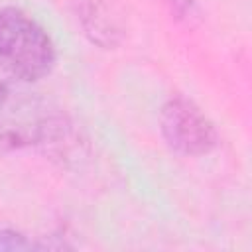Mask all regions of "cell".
Returning <instances> with one entry per match:
<instances>
[{
  "label": "cell",
  "instance_id": "obj_1",
  "mask_svg": "<svg viewBox=\"0 0 252 252\" xmlns=\"http://www.w3.org/2000/svg\"><path fill=\"white\" fill-rule=\"evenodd\" d=\"M59 130L57 112L26 81H0V152L35 146Z\"/></svg>",
  "mask_w": 252,
  "mask_h": 252
},
{
  "label": "cell",
  "instance_id": "obj_6",
  "mask_svg": "<svg viewBox=\"0 0 252 252\" xmlns=\"http://www.w3.org/2000/svg\"><path fill=\"white\" fill-rule=\"evenodd\" d=\"M177 18H191L195 14V0H163Z\"/></svg>",
  "mask_w": 252,
  "mask_h": 252
},
{
  "label": "cell",
  "instance_id": "obj_5",
  "mask_svg": "<svg viewBox=\"0 0 252 252\" xmlns=\"http://www.w3.org/2000/svg\"><path fill=\"white\" fill-rule=\"evenodd\" d=\"M32 246L33 244L30 240H26V236H22L20 232H14V230L0 232V250H26Z\"/></svg>",
  "mask_w": 252,
  "mask_h": 252
},
{
  "label": "cell",
  "instance_id": "obj_4",
  "mask_svg": "<svg viewBox=\"0 0 252 252\" xmlns=\"http://www.w3.org/2000/svg\"><path fill=\"white\" fill-rule=\"evenodd\" d=\"M81 20H83V26H85L87 33H91L96 43H102V45L114 43V35L118 33V30H116L114 22L110 20V16L104 12V8L100 4L91 2L83 10Z\"/></svg>",
  "mask_w": 252,
  "mask_h": 252
},
{
  "label": "cell",
  "instance_id": "obj_2",
  "mask_svg": "<svg viewBox=\"0 0 252 252\" xmlns=\"http://www.w3.org/2000/svg\"><path fill=\"white\" fill-rule=\"evenodd\" d=\"M55 47L47 32L18 8H0V65L14 79L35 81L51 71Z\"/></svg>",
  "mask_w": 252,
  "mask_h": 252
},
{
  "label": "cell",
  "instance_id": "obj_3",
  "mask_svg": "<svg viewBox=\"0 0 252 252\" xmlns=\"http://www.w3.org/2000/svg\"><path fill=\"white\" fill-rule=\"evenodd\" d=\"M159 128L165 142L185 156H203L217 146L215 126L185 96H171L163 104Z\"/></svg>",
  "mask_w": 252,
  "mask_h": 252
}]
</instances>
